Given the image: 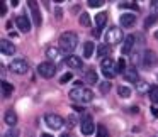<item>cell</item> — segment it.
Here are the masks:
<instances>
[{
    "label": "cell",
    "mask_w": 158,
    "mask_h": 137,
    "mask_svg": "<svg viewBox=\"0 0 158 137\" xmlns=\"http://www.w3.org/2000/svg\"><path fill=\"white\" fill-rule=\"evenodd\" d=\"M77 46H78V36H77L73 31H66V32H63V34L60 36L58 48L61 49L63 53H66L68 56L77 49Z\"/></svg>",
    "instance_id": "obj_1"
},
{
    "label": "cell",
    "mask_w": 158,
    "mask_h": 137,
    "mask_svg": "<svg viewBox=\"0 0 158 137\" xmlns=\"http://www.w3.org/2000/svg\"><path fill=\"white\" fill-rule=\"evenodd\" d=\"M68 96L73 100V102H78V103H90L94 100V92L85 86H75L73 90H70Z\"/></svg>",
    "instance_id": "obj_2"
},
{
    "label": "cell",
    "mask_w": 158,
    "mask_h": 137,
    "mask_svg": "<svg viewBox=\"0 0 158 137\" xmlns=\"http://www.w3.org/2000/svg\"><path fill=\"white\" fill-rule=\"evenodd\" d=\"M100 69H102V75L106 78H114L117 75V65L114 63V59L110 58H106L102 59V65H100Z\"/></svg>",
    "instance_id": "obj_3"
},
{
    "label": "cell",
    "mask_w": 158,
    "mask_h": 137,
    "mask_svg": "<svg viewBox=\"0 0 158 137\" xmlns=\"http://www.w3.org/2000/svg\"><path fill=\"white\" fill-rule=\"evenodd\" d=\"M123 39H126L123 36V31L119 27H109V31L106 32V42L109 46H114V44H119ZM124 42V41H123Z\"/></svg>",
    "instance_id": "obj_4"
},
{
    "label": "cell",
    "mask_w": 158,
    "mask_h": 137,
    "mask_svg": "<svg viewBox=\"0 0 158 137\" xmlns=\"http://www.w3.org/2000/svg\"><path fill=\"white\" fill-rule=\"evenodd\" d=\"M44 122H46V125H48L49 129H53V130H60V129H63V125H65L63 117L56 115V113H46Z\"/></svg>",
    "instance_id": "obj_5"
},
{
    "label": "cell",
    "mask_w": 158,
    "mask_h": 137,
    "mask_svg": "<svg viewBox=\"0 0 158 137\" xmlns=\"http://www.w3.org/2000/svg\"><path fill=\"white\" fill-rule=\"evenodd\" d=\"M9 68H10V71L15 73V75H26V73L29 71V65H27V63H26L22 58L12 59L10 65H9Z\"/></svg>",
    "instance_id": "obj_6"
},
{
    "label": "cell",
    "mask_w": 158,
    "mask_h": 137,
    "mask_svg": "<svg viewBox=\"0 0 158 137\" xmlns=\"http://www.w3.org/2000/svg\"><path fill=\"white\" fill-rule=\"evenodd\" d=\"M38 73L43 76V78H46V80L53 78V76H55V73H56V66H55V63H51V61H44V63H41V65L38 66Z\"/></svg>",
    "instance_id": "obj_7"
},
{
    "label": "cell",
    "mask_w": 158,
    "mask_h": 137,
    "mask_svg": "<svg viewBox=\"0 0 158 137\" xmlns=\"http://www.w3.org/2000/svg\"><path fill=\"white\" fill-rule=\"evenodd\" d=\"M80 130H82L83 135H90V134L95 130V125H94V120L90 113H85L82 117V122H80Z\"/></svg>",
    "instance_id": "obj_8"
},
{
    "label": "cell",
    "mask_w": 158,
    "mask_h": 137,
    "mask_svg": "<svg viewBox=\"0 0 158 137\" xmlns=\"http://www.w3.org/2000/svg\"><path fill=\"white\" fill-rule=\"evenodd\" d=\"M141 65H143V68H153L155 65H156V54H155L153 51H150V49H146V51L141 54Z\"/></svg>",
    "instance_id": "obj_9"
},
{
    "label": "cell",
    "mask_w": 158,
    "mask_h": 137,
    "mask_svg": "<svg viewBox=\"0 0 158 137\" xmlns=\"http://www.w3.org/2000/svg\"><path fill=\"white\" fill-rule=\"evenodd\" d=\"M15 24H17V27L21 32L31 31V21H29V17H26V15H17V17H15Z\"/></svg>",
    "instance_id": "obj_10"
},
{
    "label": "cell",
    "mask_w": 158,
    "mask_h": 137,
    "mask_svg": "<svg viewBox=\"0 0 158 137\" xmlns=\"http://www.w3.org/2000/svg\"><path fill=\"white\" fill-rule=\"evenodd\" d=\"M0 51L5 56H12L15 53V46L10 41H7V39H0Z\"/></svg>",
    "instance_id": "obj_11"
},
{
    "label": "cell",
    "mask_w": 158,
    "mask_h": 137,
    "mask_svg": "<svg viewBox=\"0 0 158 137\" xmlns=\"http://www.w3.org/2000/svg\"><path fill=\"white\" fill-rule=\"evenodd\" d=\"M65 65L68 66V68H73V69H77V68H82L83 61H82V58H78V56H75V54H70V56H66V58H65Z\"/></svg>",
    "instance_id": "obj_12"
},
{
    "label": "cell",
    "mask_w": 158,
    "mask_h": 137,
    "mask_svg": "<svg viewBox=\"0 0 158 137\" xmlns=\"http://www.w3.org/2000/svg\"><path fill=\"white\" fill-rule=\"evenodd\" d=\"M134 36H126V39H124L123 46H121V54H129L131 51H133L134 48Z\"/></svg>",
    "instance_id": "obj_13"
},
{
    "label": "cell",
    "mask_w": 158,
    "mask_h": 137,
    "mask_svg": "<svg viewBox=\"0 0 158 137\" xmlns=\"http://www.w3.org/2000/svg\"><path fill=\"white\" fill-rule=\"evenodd\" d=\"M61 49L56 48V46H49L48 49H46V56H48V59H51L53 61H58V59H61Z\"/></svg>",
    "instance_id": "obj_14"
},
{
    "label": "cell",
    "mask_w": 158,
    "mask_h": 137,
    "mask_svg": "<svg viewBox=\"0 0 158 137\" xmlns=\"http://www.w3.org/2000/svg\"><path fill=\"white\" fill-rule=\"evenodd\" d=\"M119 22H121L123 27L129 29V27H133V25L136 24V17H134L133 14H123V15H121V19H119Z\"/></svg>",
    "instance_id": "obj_15"
},
{
    "label": "cell",
    "mask_w": 158,
    "mask_h": 137,
    "mask_svg": "<svg viewBox=\"0 0 158 137\" xmlns=\"http://www.w3.org/2000/svg\"><path fill=\"white\" fill-rule=\"evenodd\" d=\"M29 9H31L32 21H34L36 27H39V25H41V14H39V10H38V4L31 0V2H29Z\"/></svg>",
    "instance_id": "obj_16"
},
{
    "label": "cell",
    "mask_w": 158,
    "mask_h": 137,
    "mask_svg": "<svg viewBox=\"0 0 158 137\" xmlns=\"http://www.w3.org/2000/svg\"><path fill=\"white\" fill-rule=\"evenodd\" d=\"M124 80L129 81V83H138V81H139V76H138L136 68H127L126 73H124Z\"/></svg>",
    "instance_id": "obj_17"
},
{
    "label": "cell",
    "mask_w": 158,
    "mask_h": 137,
    "mask_svg": "<svg viewBox=\"0 0 158 137\" xmlns=\"http://www.w3.org/2000/svg\"><path fill=\"white\" fill-rule=\"evenodd\" d=\"M4 120H5V123H7V125L15 127V123H17V115H15L14 110H7V112H5V115H4Z\"/></svg>",
    "instance_id": "obj_18"
},
{
    "label": "cell",
    "mask_w": 158,
    "mask_h": 137,
    "mask_svg": "<svg viewBox=\"0 0 158 137\" xmlns=\"http://www.w3.org/2000/svg\"><path fill=\"white\" fill-rule=\"evenodd\" d=\"M85 81L89 83V85H95V83L99 81V78H97V73H95V69H94V68L87 69V73H85Z\"/></svg>",
    "instance_id": "obj_19"
},
{
    "label": "cell",
    "mask_w": 158,
    "mask_h": 137,
    "mask_svg": "<svg viewBox=\"0 0 158 137\" xmlns=\"http://www.w3.org/2000/svg\"><path fill=\"white\" fill-rule=\"evenodd\" d=\"M109 54H110V46L109 44H100L99 48H97V56L99 58H109Z\"/></svg>",
    "instance_id": "obj_20"
},
{
    "label": "cell",
    "mask_w": 158,
    "mask_h": 137,
    "mask_svg": "<svg viewBox=\"0 0 158 137\" xmlns=\"http://www.w3.org/2000/svg\"><path fill=\"white\" fill-rule=\"evenodd\" d=\"M106 22H107V14L100 12V14L95 15V29H100V31H102V27L106 25Z\"/></svg>",
    "instance_id": "obj_21"
},
{
    "label": "cell",
    "mask_w": 158,
    "mask_h": 137,
    "mask_svg": "<svg viewBox=\"0 0 158 137\" xmlns=\"http://www.w3.org/2000/svg\"><path fill=\"white\" fill-rule=\"evenodd\" d=\"M94 49H95L94 42H85V44H83V56H85V58H90V56L94 54Z\"/></svg>",
    "instance_id": "obj_22"
},
{
    "label": "cell",
    "mask_w": 158,
    "mask_h": 137,
    "mask_svg": "<svg viewBox=\"0 0 158 137\" xmlns=\"http://www.w3.org/2000/svg\"><path fill=\"white\" fill-rule=\"evenodd\" d=\"M136 86H138V92H139V93H144V92L150 93V90H151V85H148L144 80H139V81L136 83Z\"/></svg>",
    "instance_id": "obj_23"
},
{
    "label": "cell",
    "mask_w": 158,
    "mask_h": 137,
    "mask_svg": "<svg viewBox=\"0 0 158 137\" xmlns=\"http://www.w3.org/2000/svg\"><path fill=\"white\" fill-rule=\"evenodd\" d=\"M150 100L151 103H158V86L156 85H151V90H150Z\"/></svg>",
    "instance_id": "obj_24"
},
{
    "label": "cell",
    "mask_w": 158,
    "mask_h": 137,
    "mask_svg": "<svg viewBox=\"0 0 158 137\" xmlns=\"http://www.w3.org/2000/svg\"><path fill=\"white\" fill-rule=\"evenodd\" d=\"M119 7L121 9H131V10H136V12H138V9H139L136 2H127V0L126 2H119Z\"/></svg>",
    "instance_id": "obj_25"
},
{
    "label": "cell",
    "mask_w": 158,
    "mask_h": 137,
    "mask_svg": "<svg viewBox=\"0 0 158 137\" xmlns=\"http://www.w3.org/2000/svg\"><path fill=\"white\" fill-rule=\"evenodd\" d=\"M117 95H119V96H123V98H127V96L131 95V90L127 88V86L121 85V86H117Z\"/></svg>",
    "instance_id": "obj_26"
},
{
    "label": "cell",
    "mask_w": 158,
    "mask_h": 137,
    "mask_svg": "<svg viewBox=\"0 0 158 137\" xmlns=\"http://www.w3.org/2000/svg\"><path fill=\"white\" fill-rule=\"evenodd\" d=\"M2 92H4V95H5V96H9L12 92H14V86H12L10 83H7V81L4 80V81H2Z\"/></svg>",
    "instance_id": "obj_27"
},
{
    "label": "cell",
    "mask_w": 158,
    "mask_h": 137,
    "mask_svg": "<svg viewBox=\"0 0 158 137\" xmlns=\"http://www.w3.org/2000/svg\"><path fill=\"white\" fill-rule=\"evenodd\" d=\"M78 22H80V25H83V27H89V25H90V15L83 12V14L80 15Z\"/></svg>",
    "instance_id": "obj_28"
},
{
    "label": "cell",
    "mask_w": 158,
    "mask_h": 137,
    "mask_svg": "<svg viewBox=\"0 0 158 137\" xmlns=\"http://www.w3.org/2000/svg\"><path fill=\"white\" fill-rule=\"evenodd\" d=\"M95 137H109L106 127H104V125H97V134H95Z\"/></svg>",
    "instance_id": "obj_29"
},
{
    "label": "cell",
    "mask_w": 158,
    "mask_h": 137,
    "mask_svg": "<svg viewBox=\"0 0 158 137\" xmlns=\"http://www.w3.org/2000/svg\"><path fill=\"white\" fill-rule=\"evenodd\" d=\"M4 137H19V130H17V127H10V129H9L7 132L4 134Z\"/></svg>",
    "instance_id": "obj_30"
},
{
    "label": "cell",
    "mask_w": 158,
    "mask_h": 137,
    "mask_svg": "<svg viewBox=\"0 0 158 137\" xmlns=\"http://www.w3.org/2000/svg\"><path fill=\"white\" fill-rule=\"evenodd\" d=\"M155 22H156V15H148L146 21H144V29L151 27V25H153Z\"/></svg>",
    "instance_id": "obj_31"
},
{
    "label": "cell",
    "mask_w": 158,
    "mask_h": 137,
    "mask_svg": "<svg viewBox=\"0 0 158 137\" xmlns=\"http://www.w3.org/2000/svg\"><path fill=\"white\" fill-rule=\"evenodd\" d=\"M126 61H124L123 58L119 59V61H117V75H119V73H126Z\"/></svg>",
    "instance_id": "obj_32"
},
{
    "label": "cell",
    "mask_w": 158,
    "mask_h": 137,
    "mask_svg": "<svg viewBox=\"0 0 158 137\" xmlns=\"http://www.w3.org/2000/svg\"><path fill=\"white\" fill-rule=\"evenodd\" d=\"M87 5H89V7H92V9L102 7V5H104V0H89V2H87Z\"/></svg>",
    "instance_id": "obj_33"
},
{
    "label": "cell",
    "mask_w": 158,
    "mask_h": 137,
    "mask_svg": "<svg viewBox=\"0 0 158 137\" xmlns=\"http://www.w3.org/2000/svg\"><path fill=\"white\" fill-rule=\"evenodd\" d=\"M110 81H102L100 83V93H104V95H106L107 92H110Z\"/></svg>",
    "instance_id": "obj_34"
},
{
    "label": "cell",
    "mask_w": 158,
    "mask_h": 137,
    "mask_svg": "<svg viewBox=\"0 0 158 137\" xmlns=\"http://www.w3.org/2000/svg\"><path fill=\"white\" fill-rule=\"evenodd\" d=\"M72 78H73V75H72V73H66V75H63L61 78H60V83H66V81H70Z\"/></svg>",
    "instance_id": "obj_35"
},
{
    "label": "cell",
    "mask_w": 158,
    "mask_h": 137,
    "mask_svg": "<svg viewBox=\"0 0 158 137\" xmlns=\"http://www.w3.org/2000/svg\"><path fill=\"white\" fill-rule=\"evenodd\" d=\"M66 123H68V129H72V127H75V123H77V120H75V117H70L68 120H66Z\"/></svg>",
    "instance_id": "obj_36"
},
{
    "label": "cell",
    "mask_w": 158,
    "mask_h": 137,
    "mask_svg": "<svg viewBox=\"0 0 158 137\" xmlns=\"http://www.w3.org/2000/svg\"><path fill=\"white\" fill-rule=\"evenodd\" d=\"M92 36H94V37H95V39H99V37H100V29H94Z\"/></svg>",
    "instance_id": "obj_37"
},
{
    "label": "cell",
    "mask_w": 158,
    "mask_h": 137,
    "mask_svg": "<svg viewBox=\"0 0 158 137\" xmlns=\"http://www.w3.org/2000/svg\"><path fill=\"white\" fill-rule=\"evenodd\" d=\"M151 7H153V10H156V14H158V2H151Z\"/></svg>",
    "instance_id": "obj_38"
},
{
    "label": "cell",
    "mask_w": 158,
    "mask_h": 137,
    "mask_svg": "<svg viewBox=\"0 0 158 137\" xmlns=\"http://www.w3.org/2000/svg\"><path fill=\"white\" fill-rule=\"evenodd\" d=\"M5 10H7V7H5V4H2V9H0V14L5 15Z\"/></svg>",
    "instance_id": "obj_39"
},
{
    "label": "cell",
    "mask_w": 158,
    "mask_h": 137,
    "mask_svg": "<svg viewBox=\"0 0 158 137\" xmlns=\"http://www.w3.org/2000/svg\"><path fill=\"white\" fill-rule=\"evenodd\" d=\"M151 113H153V115L158 119V108H151Z\"/></svg>",
    "instance_id": "obj_40"
},
{
    "label": "cell",
    "mask_w": 158,
    "mask_h": 137,
    "mask_svg": "<svg viewBox=\"0 0 158 137\" xmlns=\"http://www.w3.org/2000/svg\"><path fill=\"white\" fill-rule=\"evenodd\" d=\"M60 137H72V135H70V134H61Z\"/></svg>",
    "instance_id": "obj_41"
},
{
    "label": "cell",
    "mask_w": 158,
    "mask_h": 137,
    "mask_svg": "<svg viewBox=\"0 0 158 137\" xmlns=\"http://www.w3.org/2000/svg\"><path fill=\"white\" fill-rule=\"evenodd\" d=\"M41 137H53V135H49V134H43Z\"/></svg>",
    "instance_id": "obj_42"
},
{
    "label": "cell",
    "mask_w": 158,
    "mask_h": 137,
    "mask_svg": "<svg viewBox=\"0 0 158 137\" xmlns=\"http://www.w3.org/2000/svg\"><path fill=\"white\" fill-rule=\"evenodd\" d=\"M155 39H158V31H156V32H155Z\"/></svg>",
    "instance_id": "obj_43"
}]
</instances>
